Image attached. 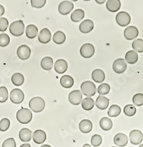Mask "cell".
Listing matches in <instances>:
<instances>
[{
    "instance_id": "31",
    "label": "cell",
    "mask_w": 143,
    "mask_h": 147,
    "mask_svg": "<svg viewBox=\"0 0 143 147\" xmlns=\"http://www.w3.org/2000/svg\"><path fill=\"white\" fill-rule=\"evenodd\" d=\"M66 35L63 32L57 31L56 32L53 36V41L57 45H61L65 42Z\"/></svg>"
},
{
    "instance_id": "18",
    "label": "cell",
    "mask_w": 143,
    "mask_h": 147,
    "mask_svg": "<svg viewBox=\"0 0 143 147\" xmlns=\"http://www.w3.org/2000/svg\"><path fill=\"white\" fill-rule=\"evenodd\" d=\"M51 32L47 28H43L38 36V40L42 44H47L51 40Z\"/></svg>"
},
{
    "instance_id": "19",
    "label": "cell",
    "mask_w": 143,
    "mask_h": 147,
    "mask_svg": "<svg viewBox=\"0 0 143 147\" xmlns=\"http://www.w3.org/2000/svg\"><path fill=\"white\" fill-rule=\"evenodd\" d=\"M109 103H110V100L107 98L100 95L96 99L95 106H97V109H100V110H105L108 107Z\"/></svg>"
},
{
    "instance_id": "14",
    "label": "cell",
    "mask_w": 143,
    "mask_h": 147,
    "mask_svg": "<svg viewBox=\"0 0 143 147\" xmlns=\"http://www.w3.org/2000/svg\"><path fill=\"white\" fill-rule=\"evenodd\" d=\"M47 139V135L44 131L39 129L35 131L32 134V139L34 142L37 144H41L44 143Z\"/></svg>"
},
{
    "instance_id": "9",
    "label": "cell",
    "mask_w": 143,
    "mask_h": 147,
    "mask_svg": "<svg viewBox=\"0 0 143 147\" xmlns=\"http://www.w3.org/2000/svg\"><path fill=\"white\" fill-rule=\"evenodd\" d=\"M69 101L74 106H78L82 100V93L80 90H75L70 92L69 94Z\"/></svg>"
},
{
    "instance_id": "22",
    "label": "cell",
    "mask_w": 143,
    "mask_h": 147,
    "mask_svg": "<svg viewBox=\"0 0 143 147\" xmlns=\"http://www.w3.org/2000/svg\"><path fill=\"white\" fill-rule=\"evenodd\" d=\"M92 123L88 119H84L82 121L79 125L80 131L83 134H88L92 129Z\"/></svg>"
},
{
    "instance_id": "12",
    "label": "cell",
    "mask_w": 143,
    "mask_h": 147,
    "mask_svg": "<svg viewBox=\"0 0 143 147\" xmlns=\"http://www.w3.org/2000/svg\"><path fill=\"white\" fill-rule=\"evenodd\" d=\"M143 139V134L140 130H132L130 133V143L134 145H138L142 143Z\"/></svg>"
},
{
    "instance_id": "23",
    "label": "cell",
    "mask_w": 143,
    "mask_h": 147,
    "mask_svg": "<svg viewBox=\"0 0 143 147\" xmlns=\"http://www.w3.org/2000/svg\"><path fill=\"white\" fill-rule=\"evenodd\" d=\"M60 85L64 88H70L74 85V79L72 76H63L60 78Z\"/></svg>"
},
{
    "instance_id": "52",
    "label": "cell",
    "mask_w": 143,
    "mask_h": 147,
    "mask_svg": "<svg viewBox=\"0 0 143 147\" xmlns=\"http://www.w3.org/2000/svg\"><path fill=\"white\" fill-rule=\"evenodd\" d=\"M84 1H90V0H84Z\"/></svg>"
},
{
    "instance_id": "7",
    "label": "cell",
    "mask_w": 143,
    "mask_h": 147,
    "mask_svg": "<svg viewBox=\"0 0 143 147\" xmlns=\"http://www.w3.org/2000/svg\"><path fill=\"white\" fill-rule=\"evenodd\" d=\"M131 21V17L130 15L126 11H120L117 13L116 15V22L117 24H119L121 27H125L128 25Z\"/></svg>"
},
{
    "instance_id": "42",
    "label": "cell",
    "mask_w": 143,
    "mask_h": 147,
    "mask_svg": "<svg viewBox=\"0 0 143 147\" xmlns=\"http://www.w3.org/2000/svg\"><path fill=\"white\" fill-rule=\"evenodd\" d=\"M47 0H31V5L34 8L40 9L44 7Z\"/></svg>"
},
{
    "instance_id": "20",
    "label": "cell",
    "mask_w": 143,
    "mask_h": 147,
    "mask_svg": "<svg viewBox=\"0 0 143 147\" xmlns=\"http://www.w3.org/2000/svg\"><path fill=\"white\" fill-rule=\"evenodd\" d=\"M106 7L110 12H117L121 7L120 0H108L106 3Z\"/></svg>"
},
{
    "instance_id": "29",
    "label": "cell",
    "mask_w": 143,
    "mask_h": 147,
    "mask_svg": "<svg viewBox=\"0 0 143 147\" xmlns=\"http://www.w3.org/2000/svg\"><path fill=\"white\" fill-rule=\"evenodd\" d=\"M84 17V11L81 9H76L71 14V20L74 22H78L81 21L83 18Z\"/></svg>"
},
{
    "instance_id": "38",
    "label": "cell",
    "mask_w": 143,
    "mask_h": 147,
    "mask_svg": "<svg viewBox=\"0 0 143 147\" xmlns=\"http://www.w3.org/2000/svg\"><path fill=\"white\" fill-rule=\"evenodd\" d=\"M132 102L137 106H143V93H137L132 98Z\"/></svg>"
},
{
    "instance_id": "39",
    "label": "cell",
    "mask_w": 143,
    "mask_h": 147,
    "mask_svg": "<svg viewBox=\"0 0 143 147\" xmlns=\"http://www.w3.org/2000/svg\"><path fill=\"white\" fill-rule=\"evenodd\" d=\"M10 42V38L7 34H0V47H4L8 45Z\"/></svg>"
},
{
    "instance_id": "40",
    "label": "cell",
    "mask_w": 143,
    "mask_h": 147,
    "mask_svg": "<svg viewBox=\"0 0 143 147\" xmlns=\"http://www.w3.org/2000/svg\"><path fill=\"white\" fill-rule=\"evenodd\" d=\"M102 142V138L100 135L99 134H94V136H92L91 139V144L93 146L97 147L100 146Z\"/></svg>"
},
{
    "instance_id": "43",
    "label": "cell",
    "mask_w": 143,
    "mask_h": 147,
    "mask_svg": "<svg viewBox=\"0 0 143 147\" xmlns=\"http://www.w3.org/2000/svg\"><path fill=\"white\" fill-rule=\"evenodd\" d=\"M9 26V21L4 17L0 18V32H5Z\"/></svg>"
},
{
    "instance_id": "3",
    "label": "cell",
    "mask_w": 143,
    "mask_h": 147,
    "mask_svg": "<svg viewBox=\"0 0 143 147\" xmlns=\"http://www.w3.org/2000/svg\"><path fill=\"white\" fill-rule=\"evenodd\" d=\"M24 24L21 20H17L11 23L9 26V32L13 36L19 37L24 34Z\"/></svg>"
},
{
    "instance_id": "2",
    "label": "cell",
    "mask_w": 143,
    "mask_h": 147,
    "mask_svg": "<svg viewBox=\"0 0 143 147\" xmlns=\"http://www.w3.org/2000/svg\"><path fill=\"white\" fill-rule=\"evenodd\" d=\"M17 119L20 123L27 124L29 123L32 119V113L29 109L21 108L17 111Z\"/></svg>"
},
{
    "instance_id": "11",
    "label": "cell",
    "mask_w": 143,
    "mask_h": 147,
    "mask_svg": "<svg viewBox=\"0 0 143 147\" xmlns=\"http://www.w3.org/2000/svg\"><path fill=\"white\" fill-rule=\"evenodd\" d=\"M74 8V4L69 1H63L59 4L58 11L62 15H67Z\"/></svg>"
},
{
    "instance_id": "26",
    "label": "cell",
    "mask_w": 143,
    "mask_h": 147,
    "mask_svg": "<svg viewBox=\"0 0 143 147\" xmlns=\"http://www.w3.org/2000/svg\"><path fill=\"white\" fill-rule=\"evenodd\" d=\"M125 60L129 64H134L138 60V55L134 50H129L125 55Z\"/></svg>"
},
{
    "instance_id": "10",
    "label": "cell",
    "mask_w": 143,
    "mask_h": 147,
    "mask_svg": "<svg viewBox=\"0 0 143 147\" xmlns=\"http://www.w3.org/2000/svg\"><path fill=\"white\" fill-rule=\"evenodd\" d=\"M17 54L20 60H26L29 58L31 55V49L26 45H22L18 47Z\"/></svg>"
},
{
    "instance_id": "24",
    "label": "cell",
    "mask_w": 143,
    "mask_h": 147,
    "mask_svg": "<svg viewBox=\"0 0 143 147\" xmlns=\"http://www.w3.org/2000/svg\"><path fill=\"white\" fill-rule=\"evenodd\" d=\"M31 131L29 129H21L19 133V137L20 140L23 142H29L31 139Z\"/></svg>"
},
{
    "instance_id": "35",
    "label": "cell",
    "mask_w": 143,
    "mask_h": 147,
    "mask_svg": "<svg viewBox=\"0 0 143 147\" xmlns=\"http://www.w3.org/2000/svg\"><path fill=\"white\" fill-rule=\"evenodd\" d=\"M136 108L134 107V106L133 105H127V106H124V109H123V111L124 113L127 116L129 117H132V116H134V114L136 113Z\"/></svg>"
},
{
    "instance_id": "32",
    "label": "cell",
    "mask_w": 143,
    "mask_h": 147,
    "mask_svg": "<svg viewBox=\"0 0 143 147\" xmlns=\"http://www.w3.org/2000/svg\"><path fill=\"white\" fill-rule=\"evenodd\" d=\"M11 82L16 86H20L24 83V77L19 73H14L11 77Z\"/></svg>"
},
{
    "instance_id": "30",
    "label": "cell",
    "mask_w": 143,
    "mask_h": 147,
    "mask_svg": "<svg viewBox=\"0 0 143 147\" xmlns=\"http://www.w3.org/2000/svg\"><path fill=\"white\" fill-rule=\"evenodd\" d=\"M112 121L109 118L103 117L100 121V128L104 131H110L112 128Z\"/></svg>"
},
{
    "instance_id": "41",
    "label": "cell",
    "mask_w": 143,
    "mask_h": 147,
    "mask_svg": "<svg viewBox=\"0 0 143 147\" xmlns=\"http://www.w3.org/2000/svg\"><path fill=\"white\" fill-rule=\"evenodd\" d=\"M10 126V121L7 118L1 119L0 121V131L2 132L6 131L9 129Z\"/></svg>"
},
{
    "instance_id": "4",
    "label": "cell",
    "mask_w": 143,
    "mask_h": 147,
    "mask_svg": "<svg viewBox=\"0 0 143 147\" xmlns=\"http://www.w3.org/2000/svg\"><path fill=\"white\" fill-rule=\"evenodd\" d=\"M81 92L87 97H92L96 93V86L91 81H84L81 84Z\"/></svg>"
},
{
    "instance_id": "37",
    "label": "cell",
    "mask_w": 143,
    "mask_h": 147,
    "mask_svg": "<svg viewBox=\"0 0 143 147\" xmlns=\"http://www.w3.org/2000/svg\"><path fill=\"white\" fill-rule=\"evenodd\" d=\"M9 98L8 90L4 86L0 87V103H5Z\"/></svg>"
},
{
    "instance_id": "6",
    "label": "cell",
    "mask_w": 143,
    "mask_h": 147,
    "mask_svg": "<svg viewBox=\"0 0 143 147\" xmlns=\"http://www.w3.org/2000/svg\"><path fill=\"white\" fill-rule=\"evenodd\" d=\"M24 99V94L22 90L19 88L12 90L10 93V100L14 104H20Z\"/></svg>"
},
{
    "instance_id": "53",
    "label": "cell",
    "mask_w": 143,
    "mask_h": 147,
    "mask_svg": "<svg viewBox=\"0 0 143 147\" xmlns=\"http://www.w3.org/2000/svg\"><path fill=\"white\" fill-rule=\"evenodd\" d=\"M112 147H117V146H112Z\"/></svg>"
},
{
    "instance_id": "33",
    "label": "cell",
    "mask_w": 143,
    "mask_h": 147,
    "mask_svg": "<svg viewBox=\"0 0 143 147\" xmlns=\"http://www.w3.org/2000/svg\"><path fill=\"white\" fill-rule=\"evenodd\" d=\"M121 113V109L117 105H112L109 109L107 114L110 117H117Z\"/></svg>"
},
{
    "instance_id": "27",
    "label": "cell",
    "mask_w": 143,
    "mask_h": 147,
    "mask_svg": "<svg viewBox=\"0 0 143 147\" xmlns=\"http://www.w3.org/2000/svg\"><path fill=\"white\" fill-rule=\"evenodd\" d=\"M53 65H54V62L51 57H45L41 60V67L44 70H47V71L51 70Z\"/></svg>"
},
{
    "instance_id": "50",
    "label": "cell",
    "mask_w": 143,
    "mask_h": 147,
    "mask_svg": "<svg viewBox=\"0 0 143 147\" xmlns=\"http://www.w3.org/2000/svg\"><path fill=\"white\" fill-rule=\"evenodd\" d=\"M72 1H78V0H72Z\"/></svg>"
},
{
    "instance_id": "48",
    "label": "cell",
    "mask_w": 143,
    "mask_h": 147,
    "mask_svg": "<svg viewBox=\"0 0 143 147\" xmlns=\"http://www.w3.org/2000/svg\"><path fill=\"white\" fill-rule=\"evenodd\" d=\"M82 147H92V146H90V144H85L83 145Z\"/></svg>"
},
{
    "instance_id": "5",
    "label": "cell",
    "mask_w": 143,
    "mask_h": 147,
    "mask_svg": "<svg viewBox=\"0 0 143 147\" xmlns=\"http://www.w3.org/2000/svg\"><path fill=\"white\" fill-rule=\"evenodd\" d=\"M94 53H95L94 47L90 43L84 44L80 48V55L84 58H90L94 55Z\"/></svg>"
},
{
    "instance_id": "21",
    "label": "cell",
    "mask_w": 143,
    "mask_h": 147,
    "mask_svg": "<svg viewBox=\"0 0 143 147\" xmlns=\"http://www.w3.org/2000/svg\"><path fill=\"white\" fill-rule=\"evenodd\" d=\"M92 78L96 83H102L105 80V74L101 69H96L92 73Z\"/></svg>"
},
{
    "instance_id": "1",
    "label": "cell",
    "mask_w": 143,
    "mask_h": 147,
    "mask_svg": "<svg viewBox=\"0 0 143 147\" xmlns=\"http://www.w3.org/2000/svg\"><path fill=\"white\" fill-rule=\"evenodd\" d=\"M29 106L32 111L35 113H40L45 107V101L41 97H34L29 100Z\"/></svg>"
},
{
    "instance_id": "51",
    "label": "cell",
    "mask_w": 143,
    "mask_h": 147,
    "mask_svg": "<svg viewBox=\"0 0 143 147\" xmlns=\"http://www.w3.org/2000/svg\"><path fill=\"white\" fill-rule=\"evenodd\" d=\"M139 147H143V144H141Z\"/></svg>"
},
{
    "instance_id": "46",
    "label": "cell",
    "mask_w": 143,
    "mask_h": 147,
    "mask_svg": "<svg viewBox=\"0 0 143 147\" xmlns=\"http://www.w3.org/2000/svg\"><path fill=\"white\" fill-rule=\"evenodd\" d=\"M105 1H106V0H95L96 2H97V4H104V3L105 2Z\"/></svg>"
},
{
    "instance_id": "15",
    "label": "cell",
    "mask_w": 143,
    "mask_h": 147,
    "mask_svg": "<svg viewBox=\"0 0 143 147\" xmlns=\"http://www.w3.org/2000/svg\"><path fill=\"white\" fill-rule=\"evenodd\" d=\"M80 31L84 34L90 32L94 29V22L90 20H85L80 24Z\"/></svg>"
},
{
    "instance_id": "8",
    "label": "cell",
    "mask_w": 143,
    "mask_h": 147,
    "mask_svg": "<svg viewBox=\"0 0 143 147\" xmlns=\"http://www.w3.org/2000/svg\"><path fill=\"white\" fill-rule=\"evenodd\" d=\"M127 63L125 60L122 58H119L114 60L112 65V69L117 74H121L123 73L127 70Z\"/></svg>"
},
{
    "instance_id": "44",
    "label": "cell",
    "mask_w": 143,
    "mask_h": 147,
    "mask_svg": "<svg viewBox=\"0 0 143 147\" xmlns=\"http://www.w3.org/2000/svg\"><path fill=\"white\" fill-rule=\"evenodd\" d=\"M16 142L13 138H9L6 139L2 144V147H16Z\"/></svg>"
},
{
    "instance_id": "17",
    "label": "cell",
    "mask_w": 143,
    "mask_h": 147,
    "mask_svg": "<svg viewBox=\"0 0 143 147\" xmlns=\"http://www.w3.org/2000/svg\"><path fill=\"white\" fill-rule=\"evenodd\" d=\"M114 143L117 146L124 147L128 143V137L124 134H117L114 137Z\"/></svg>"
},
{
    "instance_id": "16",
    "label": "cell",
    "mask_w": 143,
    "mask_h": 147,
    "mask_svg": "<svg viewBox=\"0 0 143 147\" xmlns=\"http://www.w3.org/2000/svg\"><path fill=\"white\" fill-rule=\"evenodd\" d=\"M68 67L67 61L63 59H59L54 63V70L59 74H63L65 73Z\"/></svg>"
},
{
    "instance_id": "47",
    "label": "cell",
    "mask_w": 143,
    "mask_h": 147,
    "mask_svg": "<svg viewBox=\"0 0 143 147\" xmlns=\"http://www.w3.org/2000/svg\"><path fill=\"white\" fill-rule=\"evenodd\" d=\"M19 147H31V145L29 144H21V146Z\"/></svg>"
},
{
    "instance_id": "28",
    "label": "cell",
    "mask_w": 143,
    "mask_h": 147,
    "mask_svg": "<svg viewBox=\"0 0 143 147\" xmlns=\"http://www.w3.org/2000/svg\"><path fill=\"white\" fill-rule=\"evenodd\" d=\"M81 103L82 107L84 111L92 110L94 106V100L90 97H87L82 99Z\"/></svg>"
},
{
    "instance_id": "25",
    "label": "cell",
    "mask_w": 143,
    "mask_h": 147,
    "mask_svg": "<svg viewBox=\"0 0 143 147\" xmlns=\"http://www.w3.org/2000/svg\"><path fill=\"white\" fill-rule=\"evenodd\" d=\"M38 34V28L34 24H29L26 27V36L29 39L35 38Z\"/></svg>"
},
{
    "instance_id": "49",
    "label": "cell",
    "mask_w": 143,
    "mask_h": 147,
    "mask_svg": "<svg viewBox=\"0 0 143 147\" xmlns=\"http://www.w3.org/2000/svg\"><path fill=\"white\" fill-rule=\"evenodd\" d=\"M41 147H51V146H49V145H48V144H44V145H42Z\"/></svg>"
},
{
    "instance_id": "13",
    "label": "cell",
    "mask_w": 143,
    "mask_h": 147,
    "mask_svg": "<svg viewBox=\"0 0 143 147\" xmlns=\"http://www.w3.org/2000/svg\"><path fill=\"white\" fill-rule=\"evenodd\" d=\"M139 30L138 29L134 26H129L124 30V37L127 40H132L138 36Z\"/></svg>"
},
{
    "instance_id": "34",
    "label": "cell",
    "mask_w": 143,
    "mask_h": 147,
    "mask_svg": "<svg viewBox=\"0 0 143 147\" xmlns=\"http://www.w3.org/2000/svg\"><path fill=\"white\" fill-rule=\"evenodd\" d=\"M132 46L134 51L140 53H143V40L142 39H137V40H134L132 42Z\"/></svg>"
},
{
    "instance_id": "36",
    "label": "cell",
    "mask_w": 143,
    "mask_h": 147,
    "mask_svg": "<svg viewBox=\"0 0 143 147\" xmlns=\"http://www.w3.org/2000/svg\"><path fill=\"white\" fill-rule=\"evenodd\" d=\"M110 91V86L107 83H102L97 88V92L100 96H104L108 94Z\"/></svg>"
},
{
    "instance_id": "45",
    "label": "cell",
    "mask_w": 143,
    "mask_h": 147,
    "mask_svg": "<svg viewBox=\"0 0 143 147\" xmlns=\"http://www.w3.org/2000/svg\"><path fill=\"white\" fill-rule=\"evenodd\" d=\"M4 11H5V10H4V7H3L2 5L0 4V17L2 16L3 14H4Z\"/></svg>"
}]
</instances>
